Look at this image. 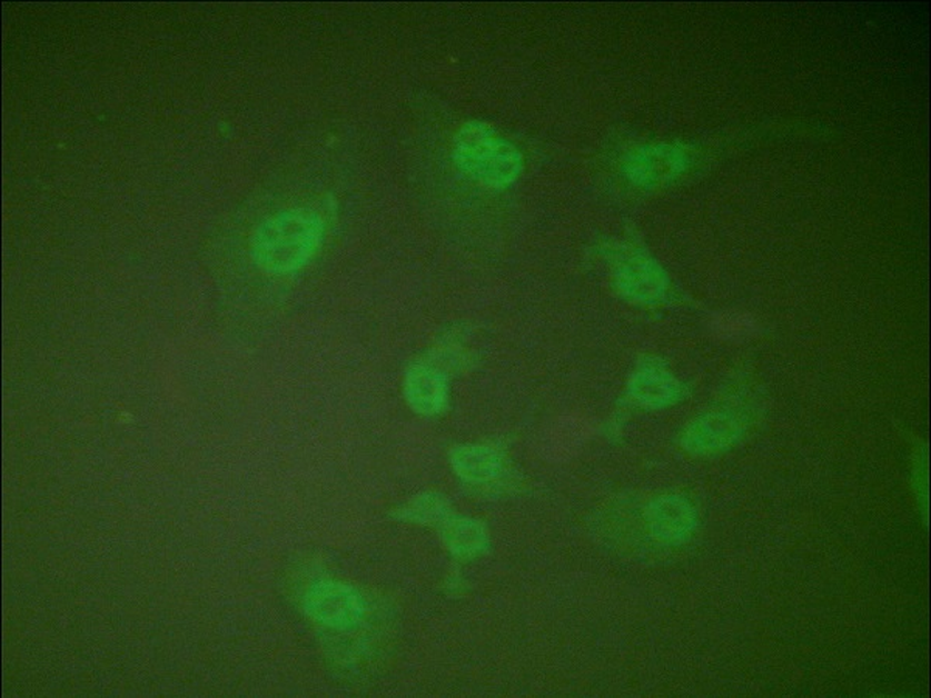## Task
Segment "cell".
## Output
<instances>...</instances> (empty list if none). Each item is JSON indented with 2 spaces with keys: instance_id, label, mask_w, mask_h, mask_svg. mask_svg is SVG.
Instances as JSON below:
<instances>
[{
  "instance_id": "6",
  "label": "cell",
  "mask_w": 931,
  "mask_h": 698,
  "mask_svg": "<svg viewBox=\"0 0 931 698\" xmlns=\"http://www.w3.org/2000/svg\"><path fill=\"white\" fill-rule=\"evenodd\" d=\"M400 520L412 524L430 525V527H443L452 517V508L446 497L435 492L422 493L412 498L398 511Z\"/></svg>"
},
{
  "instance_id": "5",
  "label": "cell",
  "mask_w": 931,
  "mask_h": 698,
  "mask_svg": "<svg viewBox=\"0 0 931 698\" xmlns=\"http://www.w3.org/2000/svg\"><path fill=\"white\" fill-rule=\"evenodd\" d=\"M316 611L331 625L351 626L363 617V602L349 588L329 587L317 596Z\"/></svg>"
},
{
  "instance_id": "3",
  "label": "cell",
  "mask_w": 931,
  "mask_h": 698,
  "mask_svg": "<svg viewBox=\"0 0 931 698\" xmlns=\"http://www.w3.org/2000/svg\"><path fill=\"white\" fill-rule=\"evenodd\" d=\"M450 465L457 477L471 485L493 483L503 473V455L491 446L455 447Z\"/></svg>"
},
{
  "instance_id": "1",
  "label": "cell",
  "mask_w": 931,
  "mask_h": 698,
  "mask_svg": "<svg viewBox=\"0 0 931 698\" xmlns=\"http://www.w3.org/2000/svg\"><path fill=\"white\" fill-rule=\"evenodd\" d=\"M452 159L466 178L491 190L509 188L524 171V157L516 144L485 121H467L458 129Z\"/></svg>"
},
{
  "instance_id": "7",
  "label": "cell",
  "mask_w": 931,
  "mask_h": 698,
  "mask_svg": "<svg viewBox=\"0 0 931 698\" xmlns=\"http://www.w3.org/2000/svg\"><path fill=\"white\" fill-rule=\"evenodd\" d=\"M711 327H713L714 335L721 337V339L736 340V342L750 339V337L756 335L757 329V325L754 323L752 317L740 312L721 313L714 319Z\"/></svg>"
},
{
  "instance_id": "4",
  "label": "cell",
  "mask_w": 931,
  "mask_h": 698,
  "mask_svg": "<svg viewBox=\"0 0 931 698\" xmlns=\"http://www.w3.org/2000/svg\"><path fill=\"white\" fill-rule=\"evenodd\" d=\"M442 529L444 544L459 559L478 558L488 548V532L481 521L452 516Z\"/></svg>"
},
{
  "instance_id": "2",
  "label": "cell",
  "mask_w": 931,
  "mask_h": 698,
  "mask_svg": "<svg viewBox=\"0 0 931 698\" xmlns=\"http://www.w3.org/2000/svg\"><path fill=\"white\" fill-rule=\"evenodd\" d=\"M447 380L439 368L432 363H415L404 379V395L416 413L434 417L442 413L447 403Z\"/></svg>"
}]
</instances>
